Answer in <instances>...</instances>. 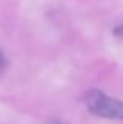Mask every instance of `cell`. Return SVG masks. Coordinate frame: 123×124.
I'll list each match as a JSON object with an SVG mask.
<instances>
[{"label": "cell", "instance_id": "2", "mask_svg": "<svg viewBox=\"0 0 123 124\" xmlns=\"http://www.w3.org/2000/svg\"><path fill=\"white\" fill-rule=\"evenodd\" d=\"M5 69V57L2 55V52H0V72Z\"/></svg>", "mask_w": 123, "mask_h": 124}, {"label": "cell", "instance_id": "1", "mask_svg": "<svg viewBox=\"0 0 123 124\" xmlns=\"http://www.w3.org/2000/svg\"><path fill=\"white\" fill-rule=\"evenodd\" d=\"M85 102L88 110L96 116L109 119H123V102L104 94L103 91H88L85 96Z\"/></svg>", "mask_w": 123, "mask_h": 124}]
</instances>
